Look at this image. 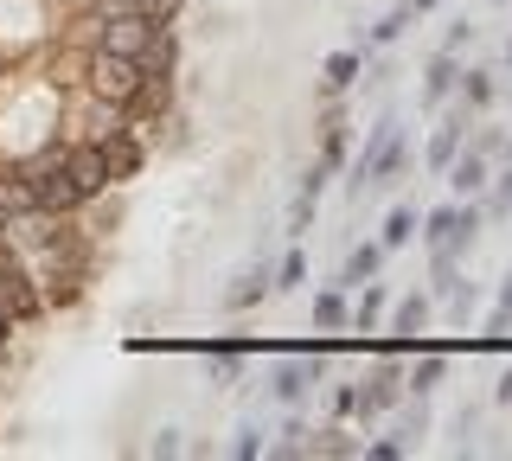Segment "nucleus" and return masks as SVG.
I'll list each match as a JSON object with an SVG mask.
<instances>
[{
  "label": "nucleus",
  "mask_w": 512,
  "mask_h": 461,
  "mask_svg": "<svg viewBox=\"0 0 512 461\" xmlns=\"http://www.w3.org/2000/svg\"><path fill=\"white\" fill-rule=\"evenodd\" d=\"M0 314H7L13 327H32L45 314V295H39V276H32V263L20 250L0 237Z\"/></svg>",
  "instance_id": "obj_1"
},
{
  "label": "nucleus",
  "mask_w": 512,
  "mask_h": 461,
  "mask_svg": "<svg viewBox=\"0 0 512 461\" xmlns=\"http://www.w3.org/2000/svg\"><path fill=\"white\" fill-rule=\"evenodd\" d=\"M397 173H404V129H397L391 116L378 122L372 135H365V148H359V161H352V199L365 193V186H378V180H397Z\"/></svg>",
  "instance_id": "obj_2"
},
{
  "label": "nucleus",
  "mask_w": 512,
  "mask_h": 461,
  "mask_svg": "<svg viewBox=\"0 0 512 461\" xmlns=\"http://www.w3.org/2000/svg\"><path fill=\"white\" fill-rule=\"evenodd\" d=\"M480 225H487V212H480L474 199L461 205H442V212L423 218V237H429V257H461V250L480 237Z\"/></svg>",
  "instance_id": "obj_3"
},
{
  "label": "nucleus",
  "mask_w": 512,
  "mask_h": 461,
  "mask_svg": "<svg viewBox=\"0 0 512 461\" xmlns=\"http://www.w3.org/2000/svg\"><path fill=\"white\" fill-rule=\"evenodd\" d=\"M141 77H148V71H141L135 58H122V52H90L84 58V90H90V97H103V103H116V109L135 97Z\"/></svg>",
  "instance_id": "obj_4"
},
{
  "label": "nucleus",
  "mask_w": 512,
  "mask_h": 461,
  "mask_svg": "<svg viewBox=\"0 0 512 461\" xmlns=\"http://www.w3.org/2000/svg\"><path fill=\"white\" fill-rule=\"evenodd\" d=\"M64 173H71V186L90 199H103V193H116V173H109L103 161V141H77V135H64Z\"/></svg>",
  "instance_id": "obj_5"
},
{
  "label": "nucleus",
  "mask_w": 512,
  "mask_h": 461,
  "mask_svg": "<svg viewBox=\"0 0 512 461\" xmlns=\"http://www.w3.org/2000/svg\"><path fill=\"white\" fill-rule=\"evenodd\" d=\"M122 116H128V129H141V135L167 129V122H173V71H148V77H141L135 97L122 103Z\"/></svg>",
  "instance_id": "obj_6"
},
{
  "label": "nucleus",
  "mask_w": 512,
  "mask_h": 461,
  "mask_svg": "<svg viewBox=\"0 0 512 461\" xmlns=\"http://www.w3.org/2000/svg\"><path fill=\"white\" fill-rule=\"evenodd\" d=\"M77 141H103V135H116L128 129V116L116 103H103V97H90V90H71V122H64Z\"/></svg>",
  "instance_id": "obj_7"
},
{
  "label": "nucleus",
  "mask_w": 512,
  "mask_h": 461,
  "mask_svg": "<svg viewBox=\"0 0 512 461\" xmlns=\"http://www.w3.org/2000/svg\"><path fill=\"white\" fill-rule=\"evenodd\" d=\"M103 161H109V173H116V186H122V180H135V173L148 167V135H141V129H116V135H103Z\"/></svg>",
  "instance_id": "obj_8"
},
{
  "label": "nucleus",
  "mask_w": 512,
  "mask_h": 461,
  "mask_svg": "<svg viewBox=\"0 0 512 461\" xmlns=\"http://www.w3.org/2000/svg\"><path fill=\"white\" fill-rule=\"evenodd\" d=\"M320 372H327V359H320V353H295V359H282V372H276V397H282V404H301V397L320 385Z\"/></svg>",
  "instance_id": "obj_9"
},
{
  "label": "nucleus",
  "mask_w": 512,
  "mask_h": 461,
  "mask_svg": "<svg viewBox=\"0 0 512 461\" xmlns=\"http://www.w3.org/2000/svg\"><path fill=\"white\" fill-rule=\"evenodd\" d=\"M468 129H474V109H448V116H442V129L429 135V167L448 173V161H455V154L468 148Z\"/></svg>",
  "instance_id": "obj_10"
},
{
  "label": "nucleus",
  "mask_w": 512,
  "mask_h": 461,
  "mask_svg": "<svg viewBox=\"0 0 512 461\" xmlns=\"http://www.w3.org/2000/svg\"><path fill=\"white\" fill-rule=\"evenodd\" d=\"M90 13H103V20H122V13H135V20H167L180 13V0H84Z\"/></svg>",
  "instance_id": "obj_11"
},
{
  "label": "nucleus",
  "mask_w": 512,
  "mask_h": 461,
  "mask_svg": "<svg viewBox=\"0 0 512 461\" xmlns=\"http://www.w3.org/2000/svg\"><path fill=\"white\" fill-rule=\"evenodd\" d=\"M448 186H455L461 199H480V186H487V154H480L474 141L455 154V161H448Z\"/></svg>",
  "instance_id": "obj_12"
},
{
  "label": "nucleus",
  "mask_w": 512,
  "mask_h": 461,
  "mask_svg": "<svg viewBox=\"0 0 512 461\" xmlns=\"http://www.w3.org/2000/svg\"><path fill=\"white\" fill-rule=\"evenodd\" d=\"M20 212H32V186H26L20 161H13V167H0V225H7V218H20Z\"/></svg>",
  "instance_id": "obj_13"
},
{
  "label": "nucleus",
  "mask_w": 512,
  "mask_h": 461,
  "mask_svg": "<svg viewBox=\"0 0 512 461\" xmlns=\"http://www.w3.org/2000/svg\"><path fill=\"white\" fill-rule=\"evenodd\" d=\"M320 161L346 167V109L340 103H327V116H320Z\"/></svg>",
  "instance_id": "obj_14"
},
{
  "label": "nucleus",
  "mask_w": 512,
  "mask_h": 461,
  "mask_svg": "<svg viewBox=\"0 0 512 461\" xmlns=\"http://www.w3.org/2000/svg\"><path fill=\"white\" fill-rule=\"evenodd\" d=\"M269 289H276V276H269V269L256 263V269H244V276L231 282V295H224V308H237V314H244V308H256V301H263Z\"/></svg>",
  "instance_id": "obj_15"
},
{
  "label": "nucleus",
  "mask_w": 512,
  "mask_h": 461,
  "mask_svg": "<svg viewBox=\"0 0 512 461\" xmlns=\"http://www.w3.org/2000/svg\"><path fill=\"white\" fill-rule=\"evenodd\" d=\"M416 231H423V212H416V205H391V218H384L378 244H384V250H404Z\"/></svg>",
  "instance_id": "obj_16"
},
{
  "label": "nucleus",
  "mask_w": 512,
  "mask_h": 461,
  "mask_svg": "<svg viewBox=\"0 0 512 461\" xmlns=\"http://www.w3.org/2000/svg\"><path fill=\"white\" fill-rule=\"evenodd\" d=\"M455 84H461V71H455V52H436V58H429V71H423V103H442Z\"/></svg>",
  "instance_id": "obj_17"
},
{
  "label": "nucleus",
  "mask_w": 512,
  "mask_h": 461,
  "mask_svg": "<svg viewBox=\"0 0 512 461\" xmlns=\"http://www.w3.org/2000/svg\"><path fill=\"white\" fill-rule=\"evenodd\" d=\"M378 269H384V244H359L346 257V269H340V289H359V282H372Z\"/></svg>",
  "instance_id": "obj_18"
},
{
  "label": "nucleus",
  "mask_w": 512,
  "mask_h": 461,
  "mask_svg": "<svg viewBox=\"0 0 512 461\" xmlns=\"http://www.w3.org/2000/svg\"><path fill=\"white\" fill-rule=\"evenodd\" d=\"M442 372H448V359H442V353L410 359V365H404V385H410V397H429V391L442 385Z\"/></svg>",
  "instance_id": "obj_19"
},
{
  "label": "nucleus",
  "mask_w": 512,
  "mask_h": 461,
  "mask_svg": "<svg viewBox=\"0 0 512 461\" xmlns=\"http://www.w3.org/2000/svg\"><path fill=\"white\" fill-rule=\"evenodd\" d=\"M384 314H391V295H384V282H359V308H352V327H378Z\"/></svg>",
  "instance_id": "obj_20"
},
{
  "label": "nucleus",
  "mask_w": 512,
  "mask_h": 461,
  "mask_svg": "<svg viewBox=\"0 0 512 461\" xmlns=\"http://www.w3.org/2000/svg\"><path fill=\"white\" fill-rule=\"evenodd\" d=\"M429 314H436V295H404V301L391 308V327H397V333H423Z\"/></svg>",
  "instance_id": "obj_21"
},
{
  "label": "nucleus",
  "mask_w": 512,
  "mask_h": 461,
  "mask_svg": "<svg viewBox=\"0 0 512 461\" xmlns=\"http://www.w3.org/2000/svg\"><path fill=\"white\" fill-rule=\"evenodd\" d=\"M346 321H352L346 289H320V295H314V327H346Z\"/></svg>",
  "instance_id": "obj_22"
},
{
  "label": "nucleus",
  "mask_w": 512,
  "mask_h": 461,
  "mask_svg": "<svg viewBox=\"0 0 512 461\" xmlns=\"http://www.w3.org/2000/svg\"><path fill=\"white\" fill-rule=\"evenodd\" d=\"M506 327H512V276L500 282V295H493V314L480 321V340H506Z\"/></svg>",
  "instance_id": "obj_23"
},
{
  "label": "nucleus",
  "mask_w": 512,
  "mask_h": 461,
  "mask_svg": "<svg viewBox=\"0 0 512 461\" xmlns=\"http://www.w3.org/2000/svg\"><path fill=\"white\" fill-rule=\"evenodd\" d=\"M308 455H359V442H352L346 429H314V436H308Z\"/></svg>",
  "instance_id": "obj_24"
},
{
  "label": "nucleus",
  "mask_w": 512,
  "mask_h": 461,
  "mask_svg": "<svg viewBox=\"0 0 512 461\" xmlns=\"http://www.w3.org/2000/svg\"><path fill=\"white\" fill-rule=\"evenodd\" d=\"M359 84V52H333L327 58V90H352Z\"/></svg>",
  "instance_id": "obj_25"
},
{
  "label": "nucleus",
  "mask_w": 512,
  "mask_h": 461,
  "mask_svg": "<svg viewBox=\"0 0 512 461\" xmlns=\"http://www.w3.org/2000/svg\"><path fill=\"white\" fill-rule=\"evenodd\" d=\"M461 103H468V109H487L493 103V71H461Z\"/></svg>",
  "instance_id": "obj_26"
},
{
  "label": "nucleus",
  "mask_w": 512,
  "mask_h": 461,
  "mask_svg": "<svg viewBox=\"0 0 512 461\" xmlns=\"http://www.w3.org/2000/svg\"><path fill=\"white\" fill-rule=\"evenodd\" d=\"M410 20H416V7H391V13H384V20L372 26V39H378V45H391V39H404V26H410Z\"/></svg>",
  "instance_id": "obj_27"
},
{
  "label": "nucleus",
  "mask_w": 512,
  "mask_h": 461,
  "mask_svg": "<svg viewBox=\"0 0 512 461\" xmlns=\"http://www.w3.org/2000/svg\"><path fill=\"white\" fill-rule=\"evenodd\" d=\"M301 282H308V257H301V250H288V257L276 263V289H301Z\"/></svg>",
  "instance_id": "obj_28"
},
{
  "label": "nucleus",
  "mask_w": 512,
  "mask_h": 461,
  "mask_svg": "<svg viewBox=\"0 0 512 461\" xmlns=\"http://www.w3.org/2000/svg\"><path fill=\"white\" fill-rule=\"evenodd\" d=\"M308 436H314L308 423H301V417H288V423H282V442H276V455H308Z\"/></svg>",
  "instance_id": "obj_29"
},
{
  "label": "nucleus",
  "mask_w": 512,
  "mask_h": 461,
  "mask_svg": "<svg viewBox=\"0 0 512 461\" xmlns=\"http://www.w3.org/2000/svg\"><path fill=\"white\" fill-rule=\"evenodd\" d=\"M256 455H269V442H263L256 423H244V436H237V461H256Z\"/></svg>",
  "instance_id": "obj_30"
},
{
  "label": "nucleus",
  "mask_w": 512,
  "mask_h": 461,
  "mask_svg": "<svg viewBox=\"0 0 512 461\" xmlns=\"http://www.w3.org/2000/svg\"><path fill=\"white\" fill-rule=\"evenodd\" d=\"M327 173H333L327 161H314L308 173H301V199H320V186H327Z\"/></svg>",
  "instance_id": "obj_31"
},
{
  "label": "nucleus",
  "mask_w": 512,
  "mask_h": 461,
  "mask_svg": "<svg viewBox=\"0 0 512 461\" xmlns=\"http://www.w3.org/2000/svg\"><path fill=\"white\" fill-rule=\"evenodd\" d=\"M365 461H404V442H365Z\"/></svg>",
  "instance_id": "obj_32"
},
{
  "label": "nucleus",
  "mask_w": 512,
  "mask_h": 461,
  "mask_svg": "<svg viewBox=\"0 0 512 461\" xmlns=\"http://www.w3.org/2000/svg\"><path fill=\"white\" fill-rule=\"evenodd\" d=\"M333 410H340V417H359V385H340V391H333Z\"/></svg>",
  "instance_id": "obj_33"
},
{
  "label": "nucleus",
  "mask_w": 512,
  "mask_h": 461,
  "mask_svg": "<svg viewBox=\"0 0 512 461\" xmlns=\"http://www.w3.org/2000/svg\"><path fill=\"white\" fill-rule=\"evenodd\" d=\"M461 45H474V26H468V20L448 26V45H442V52H461Z\"/></svg>",
  "instance_id": "obj_34"
},
{
  "label": "nucleus",
  "mask_w": 512,
  "mask_h": 461,
  "mask_svg": "<svg viewBox=\"0 0 512 461\" xmlns=\"http://www.w3.org/2000/svg\"><path fill=\"white\" fill-rule=\"evenodd\" d=\"M493 397H500V404H506V410H512V372H506V378H500V391H493Z\"/></svg>",
  "instance_id": "obj_35"
},
{
  "label": "nucleus",
  "mask_w": 512,
  "mask_h": 461,
  "mask_svg": "<svg viewBox=\"0 0 512 461\" xmlns=\"http://www.w3.org/2000/svg\"><path fill=\"white\" fill-rule=\"evenodd\" d=\"M7 340H13V321H7V314H0V353H7Z\"/></svg>",
  "instance_id": "obj_36"
},
{
  "label": "nucleus",
  "mask_w": 512,
  "mask_h": 461,
  "mask_svg": "<svg viewBox=\"0 0 512 461\" xmlns=\"http://www.w3.org/2000/svg\"><path fill=\"white\" fill-rule=\"evenodd\" d=\"M410 7H416V13H436V7H442V0H410Z\"/></svg>",
  "instance_id": "obj_37"
},
{
  "label": "nucleus",
  "mask_w": 512,
  "mask_h": 461,
  "mask_svg": "<svg viewBox=\"0 0 512 461\" xmlns=\"http://www.w3.org/2000/svg\"><path fill=\"white\" fill-rule=\"evenodd\" d=\"M506 65H512V39H506Z\"/></svg>",
  "instance_id": "obj_38"
},
{
  "label": "nucleus",
  "mask_w": 512,
  "mask_h": 461,
  "mask_svg": "<svg viewBox=\"0 0 512 461\" xmlns=\"http://www.w3.org/2000/svg\"><path fill=\"white\" fill-rule=\"evenodd\" d=\"M506 161H512V141H506Z\"/></svg>",
  "instance_id": "obj_39"
}]
</instances>
